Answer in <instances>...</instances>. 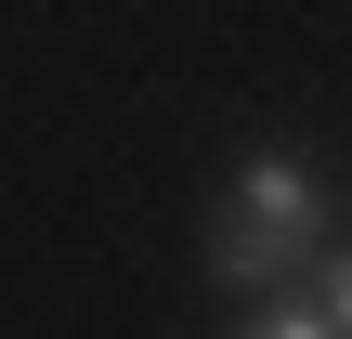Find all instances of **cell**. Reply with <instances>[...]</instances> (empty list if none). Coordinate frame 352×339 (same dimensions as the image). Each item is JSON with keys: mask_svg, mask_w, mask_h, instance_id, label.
Listing matches in <instances>:
<instances>
[{"mask_svg": "<svg viewBox=\"0 0 352 339\" xmlns=\"http://www.w3.org/2000/svg\"><path fill=\"white\" fill-rule=\"evenodd\" d=\"M327 222H340V183H327V157H300V144H261V157H235V183L209 196V222H196V261H209V287H235V300H287V287H314V261L340 248Z\"/></svg>", "mask_w": 352, "mask_h": 339, "instance_id": "6da1fadb", "label": "cell"}, {"mask_svg": "<svg viewBox=\"0 0 352 339\" xmlns=\"http://www.w3.org/2000/svg\"><path fill=\"white\" fill-rule=\"evenodd\" d=\"M235 339H340V327H327L314 300H261V314H248V327H235Z\"/></svg>", "mask_w": 352, "mask_h": 339, "instance_id": "7a4b0ae2", "label": "cell"}, {"mask_svg": "<svg viewBox=\"0 0 352 339\" xmlns=\"http://www.w3.org/2000/svg\"><path fill=\"white\" fill-rule=\"evenodd\" d=\"M314 314H327V327L352 339V235H340V248H327V261H314Z\"/></svg>", "mask_w": 352, "mask_h": 339, "instance_id": "3957f363", "label": "cell"}]
</instances>
